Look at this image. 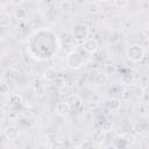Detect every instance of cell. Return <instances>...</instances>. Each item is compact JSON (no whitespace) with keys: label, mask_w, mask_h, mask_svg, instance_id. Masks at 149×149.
<instances>
[{"label":"cell","mask_w":149,"mask_h":149,"mask_svg":"<svg viewBox=\"0 0 149 149\" xmlns=\"http://www.w3.org/2000/svg\"><path fill=\"white\" fill-rule=\"evenodd\" d=\"M115 140L121 141V143L118 144V147L120 148V147H129V146H132V144L134 143V140H135V139H134V136L130 135L129 133H123L122 135L116 136Z\"/></svg>","instance_id":"obj_6"},{"label":"cell","mask_w":149,"mask_h":149,"mask_svg":"<svg viewBox=\"0 0 149 149\" xmlns=\"http://www.w3.org/2000/svg\"><path fill=\"white\" fill-rule=\"evenodd\" d=\"M83 48L86 52L88 54H94L97 52V50L99 49V42L95 40V38H92V37H87L84 43H83Z\"/></svg>","instance_id":"obj_4"},{"label":"cell","mask_w":149,"mask_h":149,"mask_svg":"<svg viewBox=\"0 0 149 149\" xmlns=\"http://www.w3.org/2000/svg\"><path fill=\"white\" fill-rule=\"evenodd\" d=\"M66 101H68V104L70 105L71 109H78V108H80V107L83 106V100H81L80 97L77 95V94H71V95H69L68 99H66Z\"/></svg>","instance_id":"obj_7"},{"label":"cell","mask_w":149,"mask_h":149,"mask_svg":"<svg viewBox=\"0 0 149 149\" xmlns=\"http://www.w3.org/2000/svg\"><path fill=\"white\" fill-rule=\"evenodd\" d=\"M106 106H107V108H109L112 111H118L121 107V101L118 99H108L106 101Z\"/></svg>","instance_id":"obj_15"},{"label":"cell","mask_w":149,"mask_h":149,"mask_svg":"<svg viewBox=\"0 0 149 149\" xmlns=\"http://www.w3.org/2000/svg\"><path fill=\"white\" fill-rule=\"evenodd\" d=\"M56 113L59 114V115H69L70 112H71V107L70 105L68 104V101H59L57 105H56V108H55Z\"/></svg>","instance_id":"obj_8"},{"label":"cell","mask_w":149,"mask_h":149,"mask_svg":"<svg viewBox=\"0 0 149 149\" xmlns=\"http://www.w3.org/2000/svg\"><path fill=\"white\" fill-rule=\"evenodd\" d=\"M0 113H1V116H0V121H1V122H3V120H5V116H6V112H5V109H3V108H1V109H0Z\"/></svg>","instance_id":"obj_26"},{"label":"cell","mask_w":149,"mask_h":149,"mask_svg":"<svg viewBox=\"0 0 149 149\" xmlns=\"http://www.w3.org/2000/svg\"><path fill=\"white\" fill-rule=\"evenodd\" d=\"M93 146H94L93 142H88V141H87V142H83V143H80L78 147H79V148H90V147H93Z\"/></svg>","instance_id":"obj_24"},{"label":"cell","mask_w":149,"mask_h":149,"mask_svg":"<svg viewBox=\"0 0 149 149\" xmlns=\"http://www.w3.org/2000/svg\"><path fill=\"white\" fill-rule=\"evenodd\" d=\"M10 102H13V104H19V102H21V97H20L19 94H12V95H10Z\"/></svg>","instance_id":"obj_22"},{"label":"cell","mask_w":149,"mask_h":149,"mask_svg":"<svg viewBox=\"0 0 149 149\" xmlns=\"http://www.w3.org/2000/svg\"><path fill=\"white\" fill-rule=\"evenodd\" d=\"M121 80H122V83H123L125 85H130L134 79H133V76H132V74L126 73V74H123V76L121 77Z\"/></svg>","instance_id":"obj_19"},{"label":"cell","mask_w":149,"mask_h":149,"mask_svg":"<svg viewBox=\"0 0 149 149\" xmlns=\"http://www.w3.org/2000/svg\"><path fill=\"white\" fill-rule=\"evenodd\" d=\"M71 36L76 40V41H85L88 36V28L86 24L83 23H77L72 27L71 29Z\"/></svg>","instance_id":"obj_3"},{"label":"cell","mask_w":149,"mask_h":149,"mask_svg":"<svg viewBox=\"0 0 149 149\" xmlns=\"http://www.w3.org/2000/svg\"><path fill=\"white\" fill-rule=\"evenodd\" d=\"M61 9H62L63 12H65V13H69L70 9H71V3H70V1H69V0H63V1L61 2Z\"/></svg>","instance_id":"obj_18"},{"label":"cell","mask_w":149,"mask_h":149,"mask_svg":"<svg viewBox=\"0 0 149 149\" xmlns=\"http://www.w3.org/2000/svg\"><path fill=\"white\" fill-rule=\"evenodd\" d=\"M23 2V0H10V3L13 6H20Z\"/></svg>","instance_id":"obj_25"},{"label":"cell","mask_w":149,"mask_h":149,"mask_svg":"<svg viewBox=\"0 0 149 149\" xmlns=\"http://www.w3.org/2000/svg\"><path fill=\"white\" fill-rule=\"evenodd\" d=\"M84 63H85V59L78 51H71L66 56V65L72 70L80 69L84 65Z\"/></svg>","instance_id":"obj_1"},{"label":"cell","mask_w":149,"mask_h":149,"mask_svg":"<svg viewBox=\"0 0 149 149\" xmlns=\"http://www.w3.org/2000/svg\"><path fill=\"white\" fill-rule=\"evenodd\" d=\"M107 81H108V76H107V73H105V72H99V73H97L95 77H94V83H95L98 86H104V85L107 84Z\"/></svg>","instance_id":"obj_11"},{"label":"cell","mask_w":149,"mask_h":149,"mask_svg":"<svg viewBox=\"0 0 149 149\" xmlns=\"http://www.w3.org/2000/svg\"><path fill=\"white\" fill-rule=\"evenodd\" d=\"M0 90H1V93H2V94H5V93H7V92L9 91V86H7V84H6V83H2V84H1Z\"/></svg>","instance_id":"obj_23"},{"label":"cell","mask_w":149,"mask_h":149,"mask_svg":"<svg viewBox=\"0 0 149 149\" xmlns=\"http://www.w3.org/2000/svg\"><path fill=\"white\" fill-rule=\"evenodd\" d=\"M14 14H15L16 19H24V17L27 16V12H26L23 8H19V9H16Z\"/></svg>","instance_id":"obj_20"},{"label":"cell","mask_w":149,"mask_h":149,"mask_svg":"<svg viewBox=\"0 0 149 149\" xmlns=\"http://www.w3.org/2000/svg\"><path fill=\"white\" fill-rule=\"evenodd\" d=\"M19 77H20L19 70H16V69H9L7 71V78L10 79V80H16Z\"/></svg>","instance_id":"obj_16"},{"label":"cell","mask_w":149,"mask_h":149,"mask_svg":"<svg viewBox=\"0 0 149 149\" xmlns=\"http://www.w3.org/2000/svg\"><path fill=\"white\" fill-rule=\"evenodd\" d=\"M134 130L137 133V134H144V133H148L149 132V122L146 121V120H142V121H139L134 125Z\"/></svg>","instance_id":"obj_9"},{"label":"cell","mask_w":149,"mask_h":149,"mask_svg":"<svg viewBox=\"0 0 149 149\" xmlns=\"http://www.w3.org/2000/svg\"><path fill=\"white\" fill-rule=\"evenodd\" d=\"M126 55H127V58L129 61H132L134 63H139L144 57V49L140 44H134V45H130L127 49Z\"/></svg>","instance_id":"obj_2"},{"label":"cell","mask_w":149,"mask_h":149,"mask_svg":"<svg viewBox=\"0 0 149 149\" xmlns=\"http://www.w3.org/2000/svg\"><path fill=\"white\" fill-rule=\"evenodd\" d=\"M42 76H43V78H44L45 80L52 81V80H55V79L57 78V71H56V69L49 66V68H47V69L43 71Z\"/></svg>","instance_id":"obj_10"},{"label":"cell","mask_w":149,"mask_h":149,"mask_svg":"<svg viewBox=\"0 0 149 149\" xmlns=\"http://www.w3.org/2000/svg\"><path fill=\"white\" fill-rule=\"evenodd\" d=\"M93 141L97 143H104L106 141V133L104 129H98L93 133Z\"/></svg>","instance_id":"obj_13"},{"label":"cell","mask_w":149,"mask_h":149,"mask_svg":"<svg viewBox=\"0 0 149 149\" xmlns=\"http://www.w3.org/2000/svg\"><path fill=\"white\" fill-rule=\"evenodd\" d=\"M121 98H122L123 101L130 102V101L134 99V90L130 88V87H126V88L122 91V93H121Z\"/></svg>","instance_id":"obj_12"},{"label":"cell","mask_w":149,"mask_h":149,"mask_svg":"<svg viewBox=\"0 0 149 149\" xmlns=\"http://www.w3.org/2000/svg\"><path fill=\"white\" fill-rule=\"evenodd\" d=\"M98 2H105V1H107V0H97Z\"/></svg>","instance_id":"obj_28"},{"label":"cell","mask_w":149,"mask_h":149,"mask_svg":"<svg viewBox=\"0 0 149 149\" xmlns=\"http://www.w3.org/2000/svg\"><path fill=\"white\" fill-rule=\"evenodd\" d=\"M99 9H100V7H99V5L97 2H90L87 5V12L90 14H95V13L99 12Z\"/></svg>","instance_id":"obj_17"},{"label":"cell","mask_w":149,"mask_h":149,"mask_svg":"<svg viewBox=\"0 0 149 149\" xmlns=\"http://www.w3.org/2000/svg\"><path fill=\"white\" fill-rule=\"evenodd\" d=\"M10 21H12L10 20V15L8 13H6V12H1L0 13V26L2 28L8 27L10 24Z\"/></svg>","instance_id":"obj_14"},{"label":"cell","mask_w":149,"mask_h":149,"mask_svg":"<svg viewBox=\"0 0 149 149\" xmlns=\"http://www.w3.org/2000/svg\"><path fill=\"white\" fill-rule=\"evenodd\" d=\"M143 92H144L147 95H149V84H147V85H146V87L143 88Z\"/></svg>","instance_id":"obj_27"},{"label":"cell","mask_w":149,"mask_h":149,"mask_svg":"<svg viewBox=\"0 0 149 149\" xmlns=\"http://www.w3.org/2000/svg\"><path fill=\"white\" fill-rule=\"evenodd\" d=\"M114 5L118 8H126L128 6V0H114Z\"/></svg>","instance_id":"obj_21"},{"label":"cell","mask_w":149,"mask_h":149,"mask_svg":"<svg viewBox=\"0 0 149 149\" xmlns=\"http://www.w3.org/2000/svg\"><path fill=\"white\" fill-rule=\"evenodd\" d=\"M3 136L9 141H16L19 139V129L15 126H7L3 129Z\"/></svg>","instance_id":"obj_5"}]
</instances>
